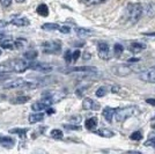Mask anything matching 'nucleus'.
Segmentation results:
<instances>
[{
	"mask_svg": "<svg viewBox=\"0 0 155 154\" xmlns=\"http://www.w3.org/2000/svg\"><path fill=\"white\" fill-rule=\"evenodd\" d=\"M140 114V109L137 105H130V107H124V108H118L116 109V114H115V119L117 122L122 123L126 119H129L131 117L139 115Z\"/></svg>",
	"mask_w": 155,
	"mask_h": 154,
	"instance_id": "obj_1",
	"label": "nucleus"
},
{
	"mask_svg": "<svg viewBox=\"0 0 155 154\" xmlns=\"http://www.w3.org/2000/svg\"><path fill=\"white\" fill-rule=\"evenodd\" d=\"M143 8L140 4H130L126 7V18L131 23H137L141 18Z\"/></svg>",
	"mask_w": 155,
	"mask_h": 154,
	"instance_id": "obj_2",
	"label": "nucleus"
},
{
	"mask_svg": "<svg viewBox=\"0 0 155 154\" xmlns=\"http://www.w3.org/2000/svg\"><path fill=\"white\" fill-rule=\"evenodd\" d=\"M8 63L11 65L13 73H23L25 71L30 69V60H27L26 58L23 59H13V60H8Z\"/></svg>",
	"mask_w": 155,
	"mask_h": 154,
	"instance_id": "obj_3",
	"label": "nucleus"
},
{
	"mask_svg": "<svg viewBox=\"0 0 155 154\" xmlns=\"http://www.w3.org/2000/svg\"><path fill=\"white\" fill-rule=\"evenodd\" d=\"M42 51L46 55H57L61 50L60 41H46L42 43Z\"/></svg>",
	"mask_w": 155,
	"mask_h": 154,
	"instance_id": "obj_4",
	"label": "nucleus"
},
{
	"mask_svg": "<svg viewBox=\"0 0 155 154\" xmlns=\"http://www.w3.org/2000/svg\"><path fill=\"white\" fill-rule=\"evenodd\" d=\"M61 73H89V72H97V69L94 66H75V67H60Z\"/></svg>",
	"mask_w": 155,
	"mask_h": 154,
	"instance_id": "obj_5",
	"label": "nucleus"
},
{
	"mask_svg": "<svg viewBox=\"0 0 155 154\" xmlns=\"http://www.w3.org/2000/svg\"><path fill=\"white\" fill-rule=\"evenodd\" d=\"M133 67L132 66H129V65L125 64H120V65H116V66H112L111 67V72L117 75V77H126V75H130L132 72H133Z\"/></svg>",
	"mask_w": 155,
	"mask_h": 154,
	"instance_id": "obj_6",
	"label": "nucleus"
},
{
	"mask_svg": "<svg viewBox=\"0 0 155 154\" xmlns=\"http://www.w3.org/2000/svg\"><path fill=\"white\" fill-rule=\"evenodd\" d=\"M97 51H98V57L103 60H109L111 58L110 46L107 42H98L97 43Z\"/></svg>",
	"mask_w": 155,
	"mask_h": 154,
	"instance_id": "obj_7",
	"label": "nucleus"
},
{
	"mask_svg": "<svg viewBox=\"0 0 155 154\" xmlns=\"http://www.w3.org/2000/svg\"><path fill=\"white\" fill-rule=\"evenodd\" d=\"M30 70L36 71V72H41V73H49L53 70V66L46 63H39V62H34L32 60L30 64Z\"/></svg>",
	"mask_w": 155,
	"mask_h": 154,
	"instance_id": "obj_8",
	"label": "nucleus"
},
{
	"mask_svg": "<svg viewBox=\"0 0 155 154\" xmlns=\"http://www.w3.org/2000/svg\"><path fill=\"white\" fill-rule=\"evenodd\" d=\"M27 86V80L25 79H15L12 80L7 84L2 85L4 89H19V88H26Z\"/></svg>",
	"mask_w": 155,
	"mask_h": 154,
	"instance_id": "obj_9",
	"label": "nucleus"
},
{
	"mask_svg": "<svg viewBox=\"0 0 155 154\" xmlns=\"http://www.w3.org/2000/svg\"><path fill=\"white\" fill-rule=\"evenodd\" d=\"M138 78H139V80H141V81H143V82H147V84H155V69L142 71L141 73H139Z\"/></svg>",
	"mask_w": 155,
	"mask_h": 154,
	"instance_id": "obj_10",
	"label": "nucleus"
},
{
	"mask_svg": "<svg viewBox=\"0 0 155 154\" xmlns=\"http://www.w3.org/2000/svg\"><path fill=\"white\" fill-rule=\"evenodd\" d=\"M82 108L84 110H94V111H97V110L101 109V105H100V103L94 101L91 97H84V101H82Z\"/></svg>",
	"mask_w": 155,
	"mask_h": 154,
	"instance_id": "obj_11",
	"label": "nucleus"
},
{
	"mask_svg": "<svg viewBox=\"0 0 155 154\" xmlns=\"http://www.w3.org/2000/svg\"><path fill=\"white\" fill-rule=\"evenodd\" d=\"M0 145L7 148H12L15 145V139L12 137H8V136H2L0 135Z\"/></svg>",
	"mask_w": 155,
	"mask_h": 154,
	"instance_id": "obj_12",
	"label": "nucleus"
},
{
	"mask_svg": "<svg viewBox=\"0 0 155 154\" xmlns=\"http://www.w3.org/2000/svg\"><path fill=\"white\" fill-rule=\"evenodd\" d=\"M115 114H116V108H111V107H107L102 111V115H103L104 119L109 123H111L112 118L115 117Z\"/></svg>",
	"mask_w": 155,
	"mask_h": 154,
	"instance_id": "obj_13",
	"label": "nucleus"
},
{
	"mask_svg": "<svg viewBox=\"0 0 155 154\" xmlns=\"http://www.w3.org/2000/svg\"><path fill=\"white\" fill-rule=\"evenodd\" d=\"M143 49H146V44L145 43H140V42H133L129 46V50L131 52H133V53H139Z\"/></svg>",
	"mask_w": 155,
	"mask_h": 154,
	"instance_id": "obj_14",
	"label": "nucleus"
},
{
	"mask_svg": "<svg viewBox=\"0 0 155 154\" xmlns=\"http://www.w3.org/2000/svg\"><path fill=\"white\" fill-rule=\"evenodd\" d=\"M44 119V114L42 111H36L35 114H31L29 116V123L35 124V123H39Z\"/></svg>",
	"mask_w": 155,
	"mask_h": 154,
	"instance_id": "obj_15",
	"label": "nucleus"
},
{
	"mask_svg": "<svg viewBox=\"0 0 155 154\" xmlns=\"http://www.w3.org/2000/svg\"><path fill=\"white\" fill-rule=\"evenodd\" d=\"M0 46L5 50H11V49L15 48V43H14L13 39L4 37V39H0Z\"/></svg>",
	"mask_w": 155,
	"mask_h": 154,
	"instance_id": "obj_16",
	"label": "nucleus"
},
{
	"mask_svg": "<svg viewBox=\"0 0 155 154\" xmlns=\"http://www.w3.org/2000/svg\"><path fill=\"white\" fill-rule=\"evenodd\" d=\"M11 23L18 27H27L30 25L29 20L27 19V18H15V19H13L11 21Z\"/></svg>",
	"mask_w": 155,
	"mask_h": 154,
	"instance_id": "obj_17",
	"label": "nucleus"
},
{
	"mask_svg": "<svg viewBox=\"0 0 155 154\" xmlns=\"http://www.w3.org/2000/svg\"><path fill=\"white\" fill-rule=\"evenodd\" d=\"M74 32L77 34L79 37H88L91 35V29H87V28H81V27H78L74 29Z\"/></svg>",
	"mask_w": 155,
	"mask_h": 154,
	"instance_id": "obj_18",
	"label": "nucleus"
},
{
	"mask_svg": "<svg viewBox=\"0 0 155 154\" xmlns=\"http://www.w3.org/2000/svg\"><path fill=\"white\" fill-rule=\"evenodd\" d=\"M95 135L101 136L103 138H112L115 133L111 131V130H108V129H100V130H96L95 131Z\"/></svg>",
	"mask_w": 155,
	"mask_h": 154,
	"instance_id": "obj_19",
	"label": "nucleus"
},
{
	"mask_svg": "<svg viewBox=\"0 0 155 154\" xmlns=\"http://www.w3.org/2000/svg\"><path fill=\"white\" fill-rule=\"evenodd\" d=\"M48 108H50V107H49L46 103L43 102L42 100L38 101V102L32 103V105H31V109L34 110V111H43V110L48 109Z\"/></svg>",
	"mask_w": 155,
	"mask_h": 154,
	"instance_id": "obj_20",
	"label": "nucleus"
},
{
	"mask_svg": "<svg viewBox=\"0 0 155 154\" xmlns=\"http://www.w3.org/2000/svg\"><path fill=\"white\" fill-rule=\"evenodd\" d=\"M36 12H37L38 15L45 18V16L49 15V7L46 6L45 4H39L38 7H37V9H36Z\"/></svg>",
	"mask_w": 155,
	"mask_h": 154,
	"instance_id": "obj_21",
	"label": "nucleus"
},
{
	"mask_svg": "<svg viewBox=\"0 0 155 154\" xmlns=\"http://www.w3.org/2000/svg\"><path fill=\"white\" fill-rule=\"evenodd\" d=\"M84 126L88 130H94L97 126V118L96 117H91L84 122Z\"/></svg>",
	"mask_w": 155,
	"mask_h": 154,
	"instance_id": "obj_22",
	"label": "nucleus"
},
{
	"mask_svg": "<svg viewBox=\"0 0 155 154\" xmlns=\"http://www.w3.org/2000/svg\"><path fill=\"white\" fill-rule=\"evenodd\" d=\"M30 100V97L27 96V95H23V96H18V97H14L11 100V103L12 104H25L28 101Z\"/></svg>",
	"mask_w": 155,
	"mask_h": 154,
	"instance_id": "obj_23",
	"label": "nucleus"
},
{
	"mask_svg": "<svg viewBox=\"0 0 155 154\" xmlns=\"http://www.w3.org/2000/svg\"><path fill=\"white\" fill-rule=\"evenodd\" d=\"M37 56H38V52L36 50H28L23 53V58H26L27 60H30V62L35 60L37 58Z\"/></svg>",
	"mask_w": 155,
	"mask_h": 154,
	"instance_id": "obj_24",
	"label": "nucleus"
},
{
	"mask_svg": "<svg viewBox=\"0 0 155 154\" xmlns=\"http://www.w3.org/2000/svg\"><path fill=\"white\" fill-rule=\"evenodd\" d=\"M11 135H18L20 137H25L27 135V132H28V129H11L9 131H8Z\"/></svg>",
	"mask_w": 155,
	"mask_h": 154,
	"instance_id": "obj_25",
	"label": "nucleus"
},
{
	"mask_svg": "<svg viewBox=\"0 0 155 154\" xmlns=\"http://www.w3.org/2000/svg\"><path fill=\"white\" fill-rule=\"evenodd\" d=\"M107 0H80V2H82L86 6H95V5H101L105 2Z\"/></svg>",
	"mask_w": 155,
	"mask_h": 154,
	"instance_id": "obj_26",
	"label": "nucleus"
},
{
	"mask_svg": "<svg viewBox=\"0 0 155 154\" xmlns=\"http://www.w3.org/2000/svg\"><path fill=\"white\" fill-rule=\"evenodd\" d=\"M50 136H51V138H53V139H58L59 140V139H63L64 133L59 129H53V130H51V132H50Z\"/></svg>",
	"mask_w": 155,
	"mask_h": 154,
	"instance_id": "obj_27",
	"label": "nucleus"
},
{
	"mask_svg": "<svg viewBox=\"0 0 155 154\" xmlns=\"http://www.w3.org/2000/svg\"><path fill=\"white\" fill-rule=\"evenodd\" d=\"M60 26L57 25V23H44L42 26V29L43 30H49V32H53V30H59Z\"/></svg>",
	"mask_w": 155,
	"mask_h": 154,
	"instance_id": "obj_28",
	"label": "nucleus"
},
{
	"mask_svg": "<svg viewBox=\"0 0 155 154\" xmlns=\"http://www.w3.org/2000/svg\"><path fill=\"white\" fill-rule=\"evenodd\" d=\"M0 73H5V74L13 73V70H12V67H11L8 62L5 63V64H0Z\"/></svg>",
	"mask_w": 155,
	"mask_h": 154,
	"instance_id": "obj_29",
	"label": "nucleus"
},
{
	"mask_svg": "<svg viewBox=\"0 0 155 154\" xmlns=\"http://www.w3.org/2000/svg\"><path fill=\"white\" fill-rule=\"evenodd\" d=\"M107 93H108V88H107L105 86H101V87L95 92V95H96L97 97H103L107 95Z\"/></svg>",
	"mask_w": 155,
	"mask_h": 154,
	"instance_id": "obj_30",
	"label": "nucleus"
},
{
	"mask_svg": "<svg viewBox=\"0 0 155 154\" xmlns=\"http://www.w3.org/2000/svg\"><path fill=\"white\" fill-rule=\"evenodd\" d=\"M124 51V46L120 43H116V44L114 45V52H115V56H120Z\"/></svg>",
	"mask_w": 155,
	"mask_h": 154,
	"instance_id": "obj_31",
	"label": "nucleus"
},
{
	"mask_svg": "<svg viewBox=\"0 0 155 154\" xmlns=\"http://www.w3.org/2000/svg\"><path fill=\"white\" fill-rule=\"evenodd\" d=\"M130 139L131 140H141L142 139V133L140 132V131H136V132H132L131 133V136H130Z\"/></svg>",
	"mask_w": 155,
	"mask_h": 154,
	"instance_id": "obj_32",
	"label": "nucleus"
},
{
	"mask_svg": "<svg viewBox=\"0 0 155 154\" xmlns=\"http://www.w3.org/2000/svg\"><path fill=\"white\" fill-rule=\"evenodd\" d=\"M64 59L66 63H73V57H72V51H70V50H67V51L64 53Z\"/></svg>",
	"mask_w": 155,
	"mask_h": 154,
	"instance_id": "obj_33",
	"label": "nucleus"
},
{
	"mask_svg": "<svg viewBox=\"0 0 155 154\" xmlns=\"http://www.w3.org/2000/svg\"><path fill=\"white\" fill-rule=\"evenodd\" d=\"M65 129H67V130H74V131H79V130H81V128L77 125V124H64L63 125Z\"/></svg>",
	"mask_w": 155,
	"mask_h": 154,
	"instance_id": "obj_34",
	"label": "nucleus"
},
{
	"mask_svg": "<svg viewBox=\"0 0 155 154\" xmlns=\"http://www.w3.org/2000/svg\"><path fill=\"white\" fill-rule=\"evenodd\" d=\"M14 43H15V48H16V49H21V48H23V46H25L26 41H25V39L18 38L16 41H14Z\"/></svg>",
	"mask_w": 155,
	"mask_h": 154,
	"instance_id": "obj_35",
	"label": "nucleus"
},
{
	"mask_svg": "<svg viewBox=\"0 0 155 154\" xmlns=\"http://www.w3.org/2000/svg\"><path fill=\"white\" fill-rule=\"evenodd\" d=\"M86 88H87V86H81V87H79V88L75 90V94H77L78 96H82L84 93L86 92Z\"/></svg>",
	"mask_w": 155,
	"mask_h": 154,
	"instance_id": "obj_36",
	"label": "nucleus"
},
{
	"mask_svg": "<svg viewBox=\"0 0 155 154\" xmlns=\"http://www.w3.org/2000/svg\"><path fill=\"white\" fill-rule=\"evenodd\" d=\"M59 32H61V34H70V32H71V27L60 26V28H59Z\"/></svg>",
	"mask_w": 155,
	"mask_h": 154,
	"instance_id": "obj_37",
	"label": "nucleus"
},
{
	"mask_svg": "<svg viewBox=\"0 0 155 154\" xmlns=\"http://www.w3.org/2000/svg\"><path fill=\"white\" fill-rule=\"evenodd\" d=\"M80 55H81V51L80 50H74L72 52V57H73V62H77L78 59L80 58Z\"/></svg>",
	"mask_w": 155,
	"mask_h": 154,
	"instance_id": "obj_38",
	"label": "nucleus"
},
{
	"mask_svg": "<svg viewBox=\"0 0 155 154\" xmlns=\"http://www.w3.org/2000/svg\"><path fill=\"white\" fill-rule=\"evenodd\" d=\"M145 146H147V147H155V138H150L147 141H145Z\"/></svg>",
	"mask_w": 155,
	"mask_h": 154,
	"instance_id": "obj_39",
	"label": "nucleus"
},
{
	"mask_svg": "<svg viewBox=\"0 0 155 154\" xmlns=\"http://www.w3.org/2000/svg\"><path fill=\"white\" fill-rule=\"evenodd\" d=\"M0 4H1V6L7 8V7L11 6V4H12V0H0Z\"/></svg>",
	"mask_w": 155,
	"mask_h": 154,
	"instance_id": "obj_40",
	"label": "nucleus"
},
{
	"mask_svg": "<svg viewBox=\"0 0 155 154\" xmlns=\"http://www.w3.org/2000/svg\"><path fill=\"white\" fill-rule=\"evenodd\" d=\"M9 79V74H5V73H0V82L8 80Z\"/></svg>",
	"mask_w": 155,
	"mask_h": 154,
	"instance_id": "obj_41",
	"label": "nucleus"
},
{
	"mask_svg": "<svg viewBox=\"0 0 155 154\" xmlns=\"http://www.w3.org/2000/svg\"><path fill=\"white\" fill-rule=\"evenodd\" d=\"M70 119H71L72 122L80 123V122H81V116H72Z\"/></svg>",
	"mask_w": 155,
	"mask_h": 154,
	"instance_id": "obj_42",
	"label": "nucleus"
},
{
	"mask_svg": "<svg viewBox=\"0 0 155 154\" xmlns=\"http://www.w3.org/2000/svg\"><path fill=\"white\" fill-rule=\"evenodd\" d=\"M146 102L148 103V104H150V105L155 107V100L154 99H147V100H146Z\"/></svg>",
	"mask_w": 155,
	"mask_h": 154,
	"instance_id": "obj_43",
	"label": "nucleus"
},
{
	"mask_svg": "<svg viewBox=\"0 0 155 154\" xmlns=\"http://www.w3.org/2000/svg\"><path fill=\"white\" fill-rule=\"evenodd\" d=\"M139 60H140L139 58H130L127 62H129V63H138Z\"/></svg>",
	"mask_w": 155,
	"mask_h": 154,
	"instance_id": "obj_44",
	"label": "nucleus"
},
{
	"mask_svg": "<svg viewBox=\"0 0 155 154\" xmlns=\"http://www.w3.org/2000/svg\"><path fill=\"white\" fill-rule=\"evenodd\" d=\"M143 35L147 37H155V32H143Z\"/></svg>",
	"mask_w": 155,
	"mask_h": 154,
	"instance_id": "obj_45",
	"label": "nucleus"
},
{
	"mask_svg": "<svg viewBox=\"0 0 155 154\" xmlns=\"http://www.w3.org/2000/svg\"><path fill=\"white\" fill-rule=\"evenodd\" d=\"M8 25V22L6 21H2V20H0V28H4V27H6Z\"/></svg>",
	"mask_w": 155,
	"mask_h": 154,
	"instance_id": "obj_46",
	"label": "nucleus"
},
{
	"mask_svg": "<svg viewBox=\"0 0 155 154\" xmlns=\"http://www.w3.org/2000/svg\"><path fill=\"white\" fill-rule=\"evenodd\" d=\"M111 92H112V93H117V92H119V86H114V87L111 88Z\"/></svg>",
	"mask_w": 155,
	"mask_h": 154,
	"instance_id": "obj_47",
	"label": "nucleus"
},
{
	"mask_svg": "<svg viewBox=\"0 0 155 154\" xmlns=\"http://www.w3.org/2000/svg\"><path fill=\"white\" fill-rule=\"evenodd\" d=\"M91 58V53H84V59H89Z\"/></svg>",
	"mask_w": 155,
	"mask_h": 154,
	"instance_id": "obj_48",
	"label": "nucleus"
},
{
	"mask_svg": "<svg viewBox=\"0 0 155 154\" xmlns=\"http://www.w3.org/2000/svg\"><path fill=\"white\" fill-rule=\"evenodd\" d=\"M53 112H54V110H53V109H49V108H48V114H53Z\"/></svg>",
	"mask_w": 155,
	"mask_h": 154,
	"instance_id": "obj_49",
	"label": "nucleus"
},
{
	"mask_svg": "<svg viewBox=\"0 0 155 154\" xmlns=\"http://www.w3.org/2000/svg\"><path fill=\"white\" fill-rule=\"evenodd\" d=\"M18 2H23V1H26V0H16Z\"/></svg>",
	"mask_w": 155,
	"mask_h": 154,
	"instance_id": "obj_50",
	"label": "nucleus"
},
{
	"mask_svg": "<svg viewBox=\"0 0 155 154\" xmlns=\"http://www.w3.org/2000/svg\"><path fill=\"white\" fill-rule=\"evenodd\" d=\"M0 36H2V34H1V32H0Z\"/></svg>",
	"mask_w": 155,
	"mask_h": 154,
	"instance_id": "obj_51",
	"label": "nucleus"
},
{
	"mask_svg": "<svg viewBox=\"0 0 155 154\" xmlns=\"http://www.w3.org/2000/svg\"><path fill=\"white\" fill-rule=\"evenodd\" d=\"M0 56H1V50H0Z\"/></svg>",
	"mask_w": 155,
	"mask_h": 154,
	"instance_id": "obj_52",
	"label": "nucleus"
},
{
	"mask_svg": "<svg viewBox=\"0 0 155 154\" xmlns=\"http://www.w3.org/2000/svg\"><path fill=\"white\" fill-rule=\"evenodd\" d=\"M153 128H155V124H154V126H153Z\"/></svg>",
	"mask_w": 155,
	"mask_h": 154,
	"instance_id": "obj_53",
	"label": "nucleus"
},
{
	"mask_svg": "<svg viewBox=\"0 0 155 154\" xmlns=\"http://www.w3.org/2000/svg\"><path fill=\"white\" fill-rule=\"evenodd\" d=\"M153 69H155V66H154V67H153Z\"/></svg>",
	"mask_w": 155,
	"mask_h": 154,
	"instance_id": "obj_54",
	"label": "nucleus"
}]
</instances>
